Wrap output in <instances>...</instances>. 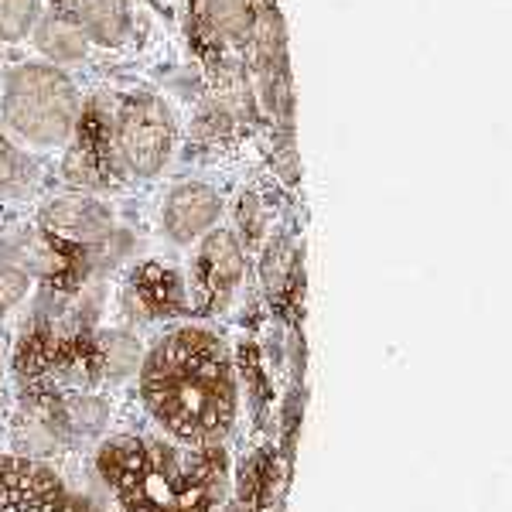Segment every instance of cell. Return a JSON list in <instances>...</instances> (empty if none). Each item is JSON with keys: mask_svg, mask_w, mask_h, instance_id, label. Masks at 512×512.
Masks as SVG:
<instances>
[{"mask_svg": "<svg viewBox=\"0 0 512 512\" xmlns=\"http://www.w3.org/2000/svg\"><path fill=\"white\" fill-rule=\"evenodd\" d=\"M72 18H76L86 41H96V45L113 48V45H120L130 31L127 0H79Z\"/></svg>", "mask_w": 512, "mask_h": 512, "instance_id": "cell-9", "label": "cell"}, {"mask_svg": "<svg viewBox=\"0 0 512 512\" xmlns=\"http://www.w3.org/2000/svg\"><path fill=\"white\" fill-rule=\"evenodd\" d=\"M140 294L147 297V304H151V311H171L178 301V284L175 277L168 274V270H144V277H140Z\"/></svg>", "mask_w": 512, "mask_h": 512, "instance_id": "cell-14", "label": "cell"}, {"mask_svg": "<svg viewBox=\"0 0 512 512\" xmlns=\"http://www.w3.org/2000/svg\"><path fill=\"white\" fill-rule=\"evenodd\" d=\"M219 212H222V198L216 188L188 181V185H178L168 195V202H164V233L175 239V243H192V239L216 226Z\"/></svg>", "mask_w": 512, "mask_h": 512, "instance_id": "cell-8", "label": "cell"}, {"mask_svg": "<svg viewBox=\"0 0 512 512\" xmlns=\"http://www.w3.org/2000/svg\"><path fill=\"white\" fill-rule=\"evenodd\" d=\"M110 147V140H103L99 134H89L82 130L79 144L69 151L65 158V178L76 181V185H103V151Z\"/></svg>", "mask_w": 512, "mask_h": 512, "instance_id": "cell-11", "label": "cell"}, {"mask_svg": "<svg viewBox=\"0 0 512 512\" xmlns=\"http://www.w3.org/2000/svg\"><path fill=\"white\" fill-rule=\"evenodd\" d=\"M243 277V250L233 233H209L195 260V294L205 308H222Z\"/></svg>", "mask_w": 512, "mask_h": 512, "instance_id": "cell-6", "label": "cell"}, {"mask_svg": "<svg viewBox=\"0 0 512 512\" xmlns=\"http://www.w3.org/2000/svg\"><path fill=\"white\" fill-rule=\"evenodd\" d=\"M0 117H4V127H11L31 144H62L79 123V93L72 79L55 65H18L4 79Z\"/></svg>", "mask_w": 512, "mask_h": 512, "instance_id": "cell-3", "label": "cell"}, {"mask_svg": "<svg viewBox=\"0 0 512 512\" xmlns=\"http://www.w3.org/2000/svg\"><path fill=\"white\" fill-rule=\"evenodd\" d=\"M28 291V274L18 267H0V315L21 301Z\"/></svg>", "mask_w": 512, "mask_h": 512, "instance_id": "cell-16", "label": "cell"}, {"mask_svg": "<svg viewBox=\"0 0 512 512\" xmlns=\"http://www.w3.org/2000/svg\"><path fill=\"white\" fill-rule=\"evenodd\" d=\"M202 14L226 38H246L253 28L250 0H202Z\"/></svg>", "mask_w": 512, "mask_h": 512, "instance_id": "cell-12", "label": "cell"}, {"mask_svg": "<svg viewBox=\"0 0 512 512\" xmlns=\"http://www.w3.org/2000/svg\"><path fill=\"white\" fill-rule=\"evenodd\" d=\"M41 222H45L48 236L72 246H96L110 236V212L99 202H93V198H82V195L48 202L41 209Z\"/></svg>", "mask_w": 512, "mask_h": 512, "instance_id": "cell-7", "label": "cell"}, {"mask_svg": "<svg viewBox=\"0 0 512 512\" xmlns=\"http://www.w3.org/2000/svg\"><path fill=\"white\" fill-rule=\"evenodd\" d=\"M38 21V0H0V41H21Z\"/></svg>", "mask_w": 512, "mask_h": 512, "instance_id": "cell-13", "label": "cell"}, {"mask_svg": "<svg viewBox=\"0 0 512 512\" xmlns=\"http://www.w3.org/2000/svg\"><path fill=\"white\" fill-rule=\"evenodd\" d=\"M175 147L171 113L158 96H130L117 113V154L134 175H158Z\"/></svg>", "mask_w": 512, "mask_h": 512, "instance_id": "cell-4", "label": "cell"}, {"mask_svg": "<svg viewBox=\"0 0 512 512\" xmlns=\"http://www.w3.org/2000/svg\"><path fill=\"white\" fill-rule=\"evenodd\" d=\"M31 31H35V45L41 48V55H48L52 62H79L89 48L76 18H65V14H48V18L35 21Z\"/></svg>", "mask_w": 512, "mask_h": 512, "instance_id": "cell-10", "label": "cell"}, {"mask_svg": "<svg viewBox=\"0 0 512 512\" xmlns=\"http://www.w3.org/2000/svg\"><path fill=\"white\" fill-rule=\"evenodd\" d=\"M96 461L127 512H216L226 492V458L216 444L113 437Z\"/></svg>", "mask_w": 512, "mask_h": 512, "instance_id": "cell-2", "label": "cell"}, {"mask_svg": "<svg viewBox=\"0 0 512 512\" xmlns=\"http://www.w3.org/2000/svg\"><path fill=\"white\" fill-rule=\"evenodd\" d=\"M144 403L181 444L212 448L236 417V376L229 349L205 328H175L144 359Z\"/></svg>", "mask_w": 512, "mask_h": 512, "instance_id": "cell-1", "label": "cell"}, {"mask_svg": "<svg viewBox=\"0 0 512 512\" xmlns=\"http://www.w3.org/2000/svg\"><path fill=\"white\" fill-rule=\"evenodd\" d=\"M28 171H31L28 158H24L18 147H14L4 134H0V195L24 188V181H28Z\"/></svg>", "mask_w": 512, "mask_h": 512, "instance_id": "cell-15", "label": "cell"}, {"mask_svg": "<svg viewBox=\"0 0 512 512\" xmlns=\"http://www.w3.org/2000/svg\"><path fill=\"white\" fill-rule=\"evenodd\" d=\"M0 512H93L52 468L28 458H0Z\"/></svg>", "mask_w": 512, "mask_h": 512, "instance_id": "cell-5", "label": "cell"}]
</instances>
